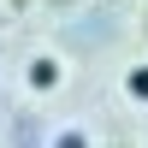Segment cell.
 Segmentation results:
<instances>
[{
	"label": "cell",
	"instance_id": "obj_3",
	"mask_svg": "<svg viewBox=\"0 0 148 148\" xmlns=\"http://www.w3.org/2000/svg\"><path fill=\"white\" fill-rule=\"evenodd\" d=\"M53 148H89V136H83V130H59V142Z\"/></svg>",
	"mask_w": 148,
	"mask_h": 148
},
{
	"label": "cell",
	"instance_id": "obj_1",
	"mask_svg": "<svg viewBox=\"0 0 148 148\" xmlns=\"http://www.w3.org/2000/svg\"><path fill=\"white\" fill-rule=\"evenodd\" d=\"M24 77H30V89H53V83H59V59H30V71H24Z\"/></svg>",
	"mask_w": 148,
	"mask_h": 148
},
{
	"label": "cell",
	"instance_id": "obj_2",
	"mask_svg": "<svg viewBox=\"0 0 148 148\" xmlns=\"http://www.w3.org/2000/svg\"><path fill=\"white\" fill-rule=\"evenodd\" d=\"M125 89H130V101H148V65H130Z\"/></svg>",
	"mask_w": 148,
	"mask_h": 148
}]
</instances>
